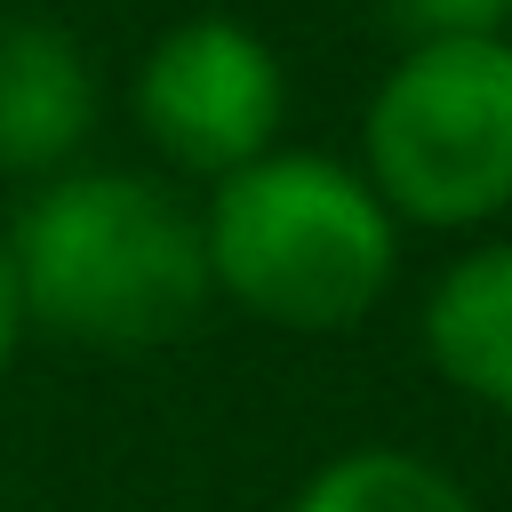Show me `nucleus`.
Returning a JSON list of instances; mask_svg holds the SVG:
<instances>
[{
  "mask_svg": "<svg viewBox=\"0 0 512 512\" xmlns=\"http://www.w3.org/2000/svg\"><path fill=\"white\" fill-rule=\"evenodd\" d=\"M384 24L400 32V48L464 40V32H512V0H384Z\"/></svg>",
  "mask_w": 512,
  "mask_h": 512,
  "instance_id": "nucleus-8",
  "label": "nucleus"
},
{
  "mask_svg": "<svg viewBox=\"0 0 512 512\" xmlns=\"http://www.w3.org/2000/svg\"><path fill=\"white\" fill-rule=\"evenodd\" d=\"M128 112H136V128L160 160L216 184V176H232V168H248L280 144L288 72H280V56L256 24L184 16L144 48Z\"/></svg>",
  "mask_w": 512,
  "mask_h": 512,
  "instance_id": "nucleus-4",
  "label": "nucleus"
},
{
  "mask_svg": "<svg viewBox=\"0 0 512 512\" xmlns=\"http://www.w3.org/2000/svg\"><path fill=\"white\" fill-rule=\"evenodd\" d=\"M200 248L224 304L296 336L368 320L400 272V224L376 184L312 144H272L264 160L216 176Z\"/></svg>",
  "mask_w": 512,
  "mask_h": 512,
  "instance_id": "nucleus-2",
  "label": "nucleus"
},
{
  "mask_svg": "<svg viewBox=\"0 0 512 512\" xmlns=\"http://www.w3.org/2000/svg\"><path fill=\"white\" fill-rule=\"evenodd\" d=\"M360 160L392 224H496L512 208V32L400 48L368 96Z\"/></svg>",
  "mask_w": 512,
  "mask_h": 512,
  "instance_id": "nucleus-3",
  "label": "nucleus"
},
{
  "mask_svg": "<svg viewBox=\"0 0 512 512\" xmlns=\"http://www.w3.org/2000/svg\"><path fill=\"white\" fill-rule=\"evenodd\" d=\"M96 128V72L72 32L16 16L0 24V176H64Z\"/></svg>",
  "mask_w": 512,
  "mask_h": 512,
  "instance_id": "nucleus-5",
  "label": "nucleus"
},
{
  "mask_svg": "<svg viewBox=\"0 0 512 512\" xmlns=\"http://www.w3.org/2000/svg\"><path fill=\"white\" fill-rule=\"evenodd\" d=\"M424 360L480 408L512 416V240H480L424 296Z\"/></svg>",
  "mask_w": 512,
  "mask_h": 512,
  "instance_id": "nucleus-6",
  "label": "nucleus"
},
{
  "mask_svg": "<svg viewBox=\"0 0 512 512\" xmlns=\"http://www.w3.org/2000/svg\"><path fill=\"white\" fill-rule=\"evenodd\" d=\"M24 288H16V256H8V232H0V368L16 360V344H24Z\"/></svg>",
  "mask_w": 512,
  "mask_h": 512,
  "instance_id": "nucleus-9",
  "label": "nucleus"
},
{
  "mask_svg": "<svg viewBox=\"0 0 512 512\" xmlns=\"http://www.w3.org/2000/svg\"><path fill=\"white\" fill-rule=\"evenodd\" d=\"M288 512H480V504L432 456H408V448H344V456H328L296 488Z\"/></svg>",
  "mask_w": 512,
  "mask_h": 512,
  "instance_id": "nucleus-7",
  "label": "nucleus"
},
{
  "mask_svg": "<svg viewBox=\"0 0 512 512\" xmlns=\"http://www.w3.org/2000/svg\"><path fill=\"white\" fill-rule=\"evenodd\" d=\"M24 320L88 352H152L200 320V216L128 168H64L8 224Z\"/></svg>",
  "mask_w": 512,
  "mask_h": 512,
  "instance_id": "nucleus-1",
  "label": "nucleus"
}]
</instances>
